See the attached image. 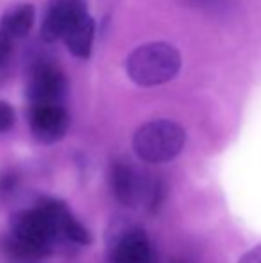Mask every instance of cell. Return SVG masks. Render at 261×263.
Returning a JSON list of instances; mask_svg holds the SVG:
<instances>
[{
    "label": "cell",
    "mask_w": 261,
    "mask_h": 263,
    "mask_svg": "<svg viewBox=\"0 0 261 263\" xmlns=\"http://www.w3.org/2000/svg\"><path fill=\"white\" fill-rule=\"evenodd\" d=\"M29 125L36 142L52 145L65 138L70 127V115L65 106H31L29 111Z\"/></svg>",
    "instance_id": "obj_6"
},
{
    "label": "cell",
    "mask_w": 261,
    "mask_h": 263,
    "mask_svg": "<svg viewBox=\"0 0 261 263\" xmlns=\"http://www.w3.org/2000/svg\"><path fill=\"white\" fill-rule=\"evenodd\" d=\"M88 14L86 0H49L42 22V38L47 43L63 40L68 29Z\"/></svg>",
    "instance_id": "obj_5"
},
{
    "label": "cell",
    "mask_w": 261,
    "mask_h": 263,
    "mask_svg": "<svg viewBox=\"0 0 261 263\" xmlns=\"http://www.w3.org/2000/svg\"><path fill=\"white\" fill-rule=\"evenodd\" d=\"M197 6L206 7V9H224L229 6V0H195Z\"/></svg>",
    "instance_id": "obj_14"
},
{
    "label": "cell",
    "mask_w": 261,
    "mask_h": 263,
    "mask_svg": "<svg viewBox=\"0 0 261 263\" xmlns=\"http://www.w3.org/2000/svg\"><path fill=\"white\" fill-rule=\"evenodd\" d=\"M25 93L31 106H63V101L68 93V79L56 63L49 59H39L31 70Z\"/></svg>",
    "instance_id": "obj_4"
},
{
    "label": "cell",
    "mask_w": 261,
    "mask_h": 263,
    "mask_svg": "<svg viewBox=\"0 0 261 263\" xmlns=\"http://www.w3.org/2000/svg\"><path fill=\"white\" fill-rule=\"evenodd\" d=\"M4 251H6V254L9 258L20 260V261H36L50 254L49 249H43V247L27 242V240L13 236L11 233L6 236V240H4Z\"/></svg>",
    "instance_id": "obj_10"
},
{
    "label": "cell",
    "mask_w": 261,
    "mask_h": 263,
    "mask_svg": "<svg viewBox=\"0 0 261 263\" xmlns=\"http://www.w3.org/2000/svg\"><path fill=\"white\" fill-rule=\"evenodd\" d=\"M181 54L174 45L154 42L138 47L127 58L126 70L132 83L143 88L170 83L181 70Z\"/></svg>",
    "instance_id": "obj_1"
},
{
    "label": "cell",
    "mask_w": 261,
    "mask_h": 263,
    "mask_svg": "<svg viewBox=\"0 0 261 263\" xmlns=\"http://www.w3.org/2000/svg\"><path fill=\"white\" fill-rule=\"evenodd\" d=\"M36 20V9L32 4H20L4 13L2 20H0V29L11 36L13 40L24 38L31 32L32 25Z\"/></svg>",
    "instance_id": "obj_9"
},
{
    "label": "cell",
    "mask_w": 261,
    "mask_h": 263,
    "mask_svg": "<svg viewBox=\"0 0 261 263\" xmlns=\"http://www.w3.org/2000/svg\"><path fill=\"white\" fill-rule=\"evenodd\" d=\"M186 131L174 120H152L143 124L132 136L136 156L147 163H167L181 154Z\"/></svg>",
    "instance_id": "obj_2"
},
{
    "label": "cell",
    "mask_w": 261,
    "mask_h": 263,
    "mask_svg": "<svg viewBox=\"0 0 261 263\" xmlns=\"http://www.w3.org/2000/svg\"><path fill=\"white\" fill-rule=\"evenodd\" d=\"M16 122V113L14 107L6 101H0V133H7L13 129Z\"/></svg>",
    "instance_id": "obj_11"
},
{
    "label": "cell",
    "mask_w": 261,
    "mask_h": 263,
    "mask_svg": "<svg viewBox=\"0 0 261 263\" xmlns=\"http://www.w3.org/2000/svg\"><path fill=\"white\" fill-rule=\"evenodd\" d=\"M109 181H111V190L115 197L126 206H134L147 194V184L143 183L134 166L126 161L113 163Z\"/></svg>",
    "instance_id": "obj_7"
},
{
    "label": "cell",
    "mask_w": 261,
    "mask_h": 263,
    "mask_svg": "<svg viewBox=\"0 0 261 263\" xmlns=\"http://www.w3.org/2000/svg\"><path fill=\"white\" fill-rule=\"evenodd\" d=\"M238 263H261V246H256V247H252L251 251H247V253L238 260Z\"/></svg>",
    "instance_id": "obj_13"
},
{
    "label": "cell",
    "mask_w": 261,
    "mask_h": 263,
    "mask_svg": "<svg viewBox=\"0 0 261 263\" xmlns=\"http://www.w3.org/2000/svg\"><path fill=\"white\" fill-rule=\"evenodd\" d=\"M11 55H13V38L7 36L6 32L0 29V66L7 65Z\"/></svg>",
    "instance_id": "obj_12"
},
{
    "label": "cell",
    "mask_w": 261,
    "mask_h": 263,
    "mask_svg": "<svg viewBox=\"0 0 261 263\" xmlns=\"http://www.w3.org/2000/svg\"><path fill=\"white\" fill-rule=\"evenodd\" d=\"M95 40V20L88 16L81 18L77 24H73L68 29V32L63 36V42L70 54L75 55L77 59H88L93 49Z\"/></svg>",
    "instance_id": "obj_8"
},
{
    "label": "cell",
    "mask_w": 261,
    "mask_h": 263,
    "mask_svg": "<svg viewBox=\"0 0 261 263\" xmlns=\"http://www.w3.org/2000/svg\"><path fill=\"white\" fill-rule=\"evenodd\" d=\"M108 263H154L145 229L129 220H115L108 231Z\"/></svg>",
    "instance_id": "obj_3"
}]
</instances>
